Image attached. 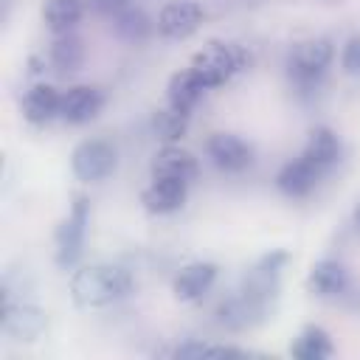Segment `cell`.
I'll list each match as a JSON object with an SVG mask.
<instances>
[{"mask_svg":"<svg viewBox=\"0 0 360 360\" xmlns=\"http://www.w3.org/2000/svg\"><path fill=\"white\" fill-rule=\"evenodd\" d=\"M132 273L121 264H87L70 278V298L82 309H98L132 292Z\"/></svg>","mask_w":360,"mask_h":360,"instance_id":"6da1fadb","label":"cell"},{"mask_svg":"<svg viewBox=\"0 0 360 360\" xmlns=\"http://www.w3.org/2000/svg\"><path fill=\"white\" fill-rule=\"evenodd\" d=\"M332 59H335L332 39H326V37L304 39V42L292 45L290 59H287V73L298 90H312L326 76Z\"/></svg>","mask_w":360,"mask_h":360,"instance_id":"7a4b0ae2","label":"cell"},{"mask_svg":"<svg viewBox=\"0 0 360 360\" xmlns=\"http://www.w3.org/2000/svg\"><path fill=\"white\" fill-rule=\"evenodd\" d=\"M245 62H248V56L242 48L228 45V42H208L202 51H197L191 56L188 68L205 84V90H211V87L225 84L236 70L245 68Z\"/></svg>","mask_w":360,"mask_h":360,"instance_id":"3957f363","label":"cell"},{"mask_svg":"<svg viewBox=\"0 0 360 360\" xmlns=\"http://www.w3.org/2000/svg\"><path fill=\"white\" fill-rule=\"evenodd\" d=\"M87 222H90V202L84 194H76L70 202L68 217L56 228V264L62 270L73 267L82 253H84V236H87Z\"/></svg>","mask_w":360,"mask_h":360,"instance_id":"277c9868","label":"cell"},{"mask_svg":"<svg viewBox=\"0 0 360 360\" xmlns=\"http://www.w3.org/2000/svg\"><path fill=\"white\" fill-rule=\"evenodd\" d=\"M70 169L82 183H101L118 169V152L101 138H87L73 149Z\"/></svg>","mask_w":360,"mask_h":360,"instance_id":"5b68a950","label":"cell"},{"mask_svg":"<svg viewBox=\"0 0 360 360\" xmlns=\"http://www.w3.org/2000/svg\"><path fill=\"white\" fill-rule=\"evenodd\" d=\"M104 107V93L96 84H73L62 93L59 118L68 124H90Z\"/></svg>","mask_w":360,"mask_h":360,"instance_id":"8992f818","label":"cell"},{"mask_svg":"<svg viewBox=\"0 0 360 360\" xmlns=\"http://www.w3.org/2000/svg\"><path fill=\"white\" fill-rule=\"evenodd\" d=\"M205 152L219 172H245L253 163V149L231 132H214L205 143Z\"/></svg>","mask_w":360,"mask_h":360,"instance_id":"52a82bcc","label":"cell"},{"mask_svg":"<svg viewBox=\"0 0 360 360\" xmlns=\"http://www.w3.org/2000/svg\"><path fill=\"white\" fill-rule=\"evenodd\" d=\"M202 22V6L194 0H177L163 6L158 14V34L166 39H186L191 37Z\"/></svg>","mask_w":360,"mask_h":360,"instance_id":"ba28073f","label":"cell"},{"mask_svg":"<svg viewBox=\"0 0 360 360\" xmlns=\"http://www.w3.org/2000/svg\"><path fill=\"white\" fill-rule=\"evenodd\" d=\"M188 197V183L177 177H152V183L143 188L141 202L149 214H172L183 208Z\"/></svg>","mask_w":360,"mask_h":360,"instance_id":"9c48e42d","label":"cell"},{"mask_svg":"<svg viewBox=\"0 0 360 360\" xmlns=\"http://www.w3.org/2000/svg\"><path fill=\"white\" fill-rule=\"evenodd\" d=\"M45 312L34 304H3V329L17 340H37L45 332Z\"/></svg>","mask_w":360,"mask_h":360,"instance_id":"30bf717a","label":"cell"},{"mask_svg":"<svg viewBox=\"0 0 360 360\" xmlns=\"http://www.w3.org/2000/svg\"><path fill=\"white\" fill-rule=\"evenodd\" d=\"M197 172H200L197 158L177 143H166L152 158V177H177V180L191 183L197 177Z\"/></svg>","mask_w":360,"mask_h":360,"instance_id":"8fae6325","label":"cell"},{"mask_svg":"<svg viewBox=\"0 0 360 360\" xmlns=\"http://www.w3.org/2000/svg\"><path fill=\"white\" fill-rule=\"evenodd\" d=\"M214 281H217V264L214 262H191L177 273L172 290H174V298L194 301V298L205 295Z\"/></svg>","mask_w":360,"mask_h":360,"instance_id":"7c38bea8","label":"cell"},{"mask_svg":"<svg viewBox=\"0 0 360 360\" xmlns=\"http://www.w3.org/2000/svg\"><path fill=\"white\" fill-rule=\"evenodd\" d=\"M318 177H321V172H318L307 158H295V160H287V163L278 169L276 186H278V191L287 194V197H307V194L315 188Z\"/></svg>","mask_w":360,"mask_h":360,"instance_id":"4fadbf2b","label":"cell"},{"mask_svg":"<svg viewBox=\"0 0 360 360\" xmlns=\"http://www.w3.org/2000/svg\"><path fill=\"white\" fill-rule=\"evenodd\" d=\"M59 107H62V93L51 84H34L22 98V115L28 124H37V127L56 118Z\"/></svg>","mask_w":360,"mask_h":360,"instance_id":"5bb4252c","label":"cell"},{"mask_svg":"<svg viewBox=\"0 0 360 360\" xmlns=\"http://www.w3.org/2000/svg\"><path fill=\"white\" fill-rule=\"evenodd\" d=\"M301 158H307V160L323 174V172H326L329 166H335L338 158H340V141H338V135H335L329 127H315V129L309 132V138H307V146H304Z\"/></svg>","mask_w":360,"mask_h":360,"instance_id":"9a60e30c","label":"cell"},{"mask_svg":"<svg viewBox=\"0 0 360 360\" xmlns=\"http://www.w3.org/2000/svg\"><path fill=\"white\" fill-rule=\"evenodd\" d=\"M202 93H205V84L194 76L191 68L172 73L169 87H166V98H169V104L177 107V110H186V112H191V110L197 107V101L202 98Z\"/></svg>","mask_w":360,"mask_h":360,"instance_id":"2e32d148","label":"cell"},{"mask_svg":"<svg viewBox=\"0 0 360 360\" xmlns=\"http://www.w3.org/2000/svg\"><path fill=\"white\" fill-rule=\"evenodd\" d=\"M349 284V273L335 259H321L309 270V290L318 295H340Z\"/></svg>","mask_w":360,"mask_h":360,"instance_id":"e0dca14e","label":"cell"},{"mask_svg":"<svg viewBox=\"0 0 360 360\" xmlns=\"http://www.w3.org/2000/svg\"><path fill=\"white\" fill-rule=\"evenodd\" d=\"M48 59L53 65V70L59 73H76L82 65H84V45L82 39L68 31V34H56L51 51H48Z\"/></svg>","mask_w":360,"mask_h":360,"instance_id":"ac0fdd59","label":"cell"},{"mask_svg":"<svg viewBox=\"0 0 360 360\" xmlns=\"http://www.w3.org/2000/svg\"><path fill=\"white\" fill-rule=\"evenodd\" d=\"M84 14V0H45L42 20L53 34H68Z\"/></svg>","mask_w":360,"mask_h":360,"instance_id":"d6986e66","label":"cell"},{"mask_svg":"<svg viewBox=\"0 0 360 360\" xmlns=\"http://www.w3.org/2000/svg\"><path fill=\"white\" fill-rule=\"evenodd\" d=\"M112 28H115V34H118L124 42L138 45V42H143V39L149 37V31H152V20L146 17V11L129 6V8H124L121 14L112 17Z\"/></svg>","mask_w":360,"mask_h":360,"instance_id":"ffe728a7","label":"cell"},{"mask_svg":"<svg viewBox=\"0 0 360 360\" xmlns=\"http://www.w3.org/2000/svg\"><path fill=\"white\" fill-rule=\"evenodd\" d=\"M292 357H298V360H321V357H329L332 352H335V346H332V340H329V335L321 329V326H307L301 335H298V340L292 343Z\"/></svg>","mask_w":360,"mask_h":360,"instance_id":"44dd1931","label":"cell"},{"mask_svg":"<svg viewBox=\"0 0 360 360\" xmlns=\"http://www.w3.org/2000/svg\"><path fill=\"white\" fill-rule=\"evenodd\" d=\"M152 129H155V135H158L163 143H177V141L186 135V129H188V112L169 104L166 110H158V112H155Z\"/></svg>","mask_w":360,"mask_h":360,"instance_id":"7402d4cb","label":"cell"},{"mask_svg":"<svg viewBox=\"0 0 360 360\" xmlns=\"http://www.w3.org/2000/svg\"><path fill=\"white\" fill-rule=\"evenodd\" d=\"M242 357L245 352L242 349H233V346H208V343H183L174 349V357Z\"/></svg>","mask_w":360,"mask_h":360,"instance_id":"603a6c76","label":"cell"},{"mask_svg":"<svg viewBox=\"0 0 360 360\" xmlns=\"http://www.w3.org/2000/svg\"><path fill=\"white\" fill-rule=\"evenodd\" d=\"M340 65L349 76H360V34L352 37L346 45H343V53H340Z\"/></svg>","mask_w":360,"mask_h":360,"instance_id":"cb8c5ba5","label":"cell"},{"mask_svg":"<svg viewBox=\"0 0 360 360\" xmlns=\"http://www.w3.org/2000/svg\"><path fill=\"white\" fill-rule=\"evenodd\" d=\"M87 3L96 14H104V17H115V14H121L124 8L132 6L129 0H87Z\"/></svg>","mask_w":360,"mask_h":360,"instance_id":"d4e9b609","label":"cell"},{"mask_svg":"<svg viewBox=\"0 0 360 360\" xmlns=\"http://www.w3.org/2000/svg\"><path fill=\"white\" fill-rule=\"evenodd\" d=\"M354 222H357V228H360V205H357V211H354Z\"/></svg>","mask_w":360,"mask_h":360,"instance_id":"484cf974","label":"cell"}]
</instances>
